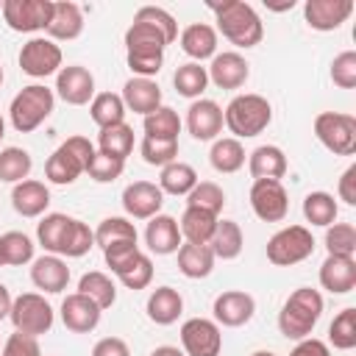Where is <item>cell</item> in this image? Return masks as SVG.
Listing matches in <instances>:
<instances>
[{"instance_id":"6da1fadb","label":"cell","mask_w":356,"mask_h":356,"mask_svg":"<svg viewBox=\"0 0 356 356\" xmlns=\"http://www.w3.org/2000/svg\"><path fill=\"white\" fill-rule=\"evenodd\" d=\"M178 39V22L167 8L159 6H142L134 14L131 28L125 31V47L134 50H159L164 53L167 44Z\"/></svg>"},{"instance_id":"7a4b0ae2","label":"cell","mask_w":356,"mask_h":356,"mask_svg":"<svg viewBox=\"0 0 356 356\" xmlns=\"http://www.w3.org/2000/svg\"><path fill=\"white\" fill-rule=\"evenodd\" d=\"M209 8L217 17V28L234 47H256L264 36L261 17L250 3L242 0H225V3H209Z\"/></svg>"},{"instance_id":"3957f363","label":"cell","mask_w":356,"mask_h":356,"mask_svg":"<svg viewBox=\"0 0 356 356\" xmlns=\"http://www.w3.org/2000/svg\"><path fill=\"white\" fill-rule=\"evenodd\" d=\"M323 317V295L312 286H298L278 312V331L286 339H306L312 337L314 325Z\"/></svg>"},{"instance_id":"277c9868","label":"cell","mask_w":356,"mask_h":356,"mask_svg":"<svg viewBox=\"0 0 356 356\" xmlns=\"http://www.w3.org/2000/svg\"><path fill=\"white\" fill-rule=\"evenodd\" d=\"M222 122L234 134V139H250L267 131V125L273 122V106L256 92L234 95L222 111Z\"/></svg>"},{"instance_id":"5b68a950","label":"cell","mask_w":356,"mask_h":356,"mask_svg":"<svg viewBox=\"0 0 356 356\" xmlns=\"http://www.w3.org/2000/svg\"><path fill=\"white\" fill-rule=\"evenodd\" d=\"M95 153L97 150L86 136H70L44 161V178L50 184H56V186H70L86 172V167H89Z\"/></svg>"},{"instance_id":"8992f818","label":"cell","mask_w":356,"mask_h":356,"mask_svg":"<svg viewBox=\"0 0 356 356\" xmlns=\"http://www.w3.org/2000/svg\"><path fill=\"white\" fill-rule=\"evenodd\" d=\"M53 106H56V92L47 89L44 83H31V86H22L11 106H8V117H11V125L17 134H31L36 131L50 114H53Z\"/></svg>"},{"instance_id":"52a82bcc","label":"cell","mask_w":356,"mask_h":356,"mask_svg":"<svg viewBox=\"0 0 356 356\" xmlns=\"http://www.w3.org/2000/svg\"><path fill=\"white\" fill-rule=\"evenodd\" d=\"M314 253V236L306 225H286L267 239V261L275 267H292Z\"/></svg>"},{"instance_id":"ba28073f","label":"cell","mask_w":356,"mask_h":356,"mask_svg":"<svg viewBox=\"0 0 356 356\" xmlns=\"http://www.w3.org/2000/svg\"><path fill=\"white\" fill-rule=\"evenodd\" d=\"M8 320H11L14 331L39 339L42 334H47V331L53 328L56 312H53V306L44 300V295H39V292H22V295L14 298Z\"/></svg>"},{"instance_id":"9c48e42d","label":"cell","mask_w":356,"mask_h":356,"mask_svg":"<svg viewBox=\"0 0 356 356\" xmlns=\"http://www.w3.org/2000/svg\"><path fill=\"white\" fill-rule=\"evenodd\" d=\"M314 136L334 156H350L356 153V117L342 111H320L314 117Z\"/></svg>"},{"instance_id":"30bf717a","label":"cell","mask_w":356,"mask_h":356,"mask_svg":"<svg viewBox=\"0 0 356 356\" xmlns=\"http://www.w3.org/2000/svg\"><path fill=\"white\" fill-rule=\"evenodd\" d=\"M61 47L47 36H33L19 50V70L31 78H47L61 70Z\"/></svg>"},{"instance_id":"8fae6325","label":"cell","mask_w":356,"mask_h":356,"mask_svg":"<svg viewBox=\"0 0 356 356\" xmlns=\"http://www.w3.org/2000/svg\"><path fill=\"white\" fill-rule=\"evenodd\" d=\"M181 350L186 356H220L222 331L209 317H189L181 325Z\"/></svg>"},{"instance_id":"7c38bea8","label":"cell","mask_w":356,"mask_h":356,"mask_svg":"<svg viewBox=\"0 0 356 356\" xmlns=\"http://www.w3.org/2000/svg\"><path fill=\"white\" fill-rule=\"evenodd\" d=\"M53 14V0H6L3 19L17 33L44 31Z\"/></svg>"},{"instance_id":"4fadbf2b","label":"cell","mask_w":356,"mask_h":356,"mask_svg":"<svg viewBox=\"0 0 356 356\" xmlns=\"http://www.w3.org/2000/svg\"><path fill=\"white\" fill-rule=\"evenodd\" d=\"M250 209L261 222H281L289 214V195L281 181H253L250 186Z\"/></svg>"},{"instance_id":"5bb4252c","label":"cell","mask_w":356,"mask_h":356,"mask_svg":"<svg viewBox=\"0 0 356 356\" xmlns=\"http://www.w3.org/2000/svg\"><path fill=\"white\" fill-rule=\"evenodd\" d=\"M164 206V192L153 181H134L122 189V209L128 220H150L161 214Z\"/></svg>"},{"instance_id":"9a60e30c","label":"cell","mask_w":356,"mask_h":356,"mask_svg":"<svg viewBox=\"0 0 356 356\" xmlns=\"http://www.w3.org/2000/svg\"><path fill=\"white\" fill-rule=\"evenodd\" d=\"M56 95L67 106H86L95 97V75L81 64L61 67L56 72Z\"/></svg>"},{"instance_id":"2e32d148","label":"cell","mask_w":356,"mask_h":356,"mask_svg":"<svg viewBox=\"0 0 356 356\" xmlns=\"http://www.w3.org/2000/svg\"><path fill=\"white\" fill-rule=\"evenodd\" d=\"M214 323L217 325H225V328H239L245 323L253 320L256 314V300L253 295L242 292V289H225L214 298Z\"/></svg>"},{"instance_id":"e0dca14e","label":"cell","mask_w":356,"mask_h":356,"mask_svg":"<svg viewBox=\"0 0 356 356\" xmlns=\"http://www.w3.org/2000/svg\"><path fill=\"white\" fill-rule=\"evenodd\" d=\"M222 125V108L209 97H197L186 108V131L197 142H214Z\"/></svg>"},{"instance_id":"ac0fdd59","label":"cell","mask_w":356,"mask_h":356,"mask_svg":"<svg viewBox=\"0 0 356 356\" xmlns=\"http://www.w3.org/2000/svg\"><path fill=\"white\" fill-rule=\"evenodd\" d=\"M206 72H209V83H214L217 89H239L250 75V64L236 50H225L211 58Z\"/></svg>"},{"instance_id":"d6986e66","label":"cell","mask_w":356,"mask_h":356,"mask_svg":"<svg viewBox=\"0 0 356 356\" xmlns=\"http://www.w3.org/2000/svg\"><path fill=\"white\" fill-rule=\"evenodd\" d=\"M100 309L95 300H89L86 295L81 292H72L61 300V323L67 331L72 334H89L100 325Z\"/></svg>"},{"instance_id":"ffe728a7","label":"cell","mask_w":356,"mask_h":356,"mask_svg":"<svg viewBox=\"0 0 356 356\" xmlns=\"http://www.w3.org/2000/svg\"><path fill=\"white\" fill-rule=\"evenodd\" d=\"M353 14V0H306L303 19L314 31H337Z\"/></svg>"},{"instance_id":"44dd1931","label":"cell","mask_w":356,"mask_h":356,"mask_svg":"<svg viewBox=\"0 0 356 356\" xmlns=\"http://www.w3.org/2000/svg\"><path fill=\"white\" fill-rule=\"evenodd\" d=\"M31 281H33L36 289H42L47 295H58L70 284V267L61 256L44 253V256L31 261Z\"/></svg>"},{"instance_id":"7402d4cb","label":"cell","mask_w":356,"mask_h":356,"mask_svg":"<svg viewBox=\"0 0 356 356\" xmlns=\"http://www.w3.org/2000/svg\"><path fill=\"white\" fill-rule=\"evenodd\" d=\"M184 236H181V228H178V220L170 217V214H156L147 220V228H145V245L150 253L156 256H170L181 248Z\"/></svg>"},{"instance_id":"603a6c76","label":"cell","mask_w":356,"mask_h":356,"mask_svg":"<svg viewBox=\"0 0 356 356\" xmlns=\"http://www.w3.org/2000/svg\"><path fill=\"white\" fill-rule=\"evenodd\" d=\"M320 286L331 295H348L356 289V259L353 256H325L320 264Z\"/></svg>"},{"instance_id":"cb8c5ba5","label":"cell","mask_w":356,"mask_h":356,"mask_svg":"<svg viewBox=\"0 0 356 356\" xmlns=\"http://www.w3.org/2000/svg\"><path fill=\"white\" fill-rule=\"evenodd\" d=\"M47 39L53 42H72L83 33V11L78 3H70V0H61V3H53V14H50V22H47Z\"/></svg>"},{"instance_id":"d4e9b609","label":"cell","mask_w":356,"mask_h":356,"mask_svg":"<svg viewBox=\"0 0 356 356\" xmlns=\"http://www.w3.org/2000/svg\"><path fill=\"white\" fill-rule=\"evenodd\" d=\"M11 206L19 217H42L50 206V189L47 184L36 181V178H25L19 184H14L11 189Z\"/></svg>"},{"instance_id":"484cf974","label":"cell","mask_w":356,"mask_h":356,"mask_svg":"<svg viewBox=\"0 0 356 356\" xmlns=\"http://www.w3.org/2000/svg\"><path fill=\"white\" fill-rule=\"evenodd\" d=\"M181 42V50L195 61H206V58H214L217 56V31L209 25V22H192L181 31L178 36Z\"/></svg>"},{"instance_id":"4316f807","label":"cell","mask_w":356,"mask_h":356,"mask_svg":"<svg viewBox=\"0 0 356 356\" xmlns=\"http://www.w3.org/2000/svg\"><path fill=\"white\" fill-rule=\"evenodd\" d=\"M122 103L128 111H136L142 117H147L150 111H156L161 106V89L153 78H131L122 86Z\"/></svg>"},{"instance_id":"83f0119b","label":"cell","mask_w":356,"mask_h":356,"mask_svg":"<svg viewBox=\"0 0 356 356\" xmlns=\"http://www.w3.org/2000/svg\"><path fill=\"white\" fill-rule=\"evenodd\" d=\"M286 156L278 145H259L250 156H248V172L253 175V181L270 178V181H281L286 175Z\"/></svg>"},{"instance_id":"f1b7e54d","label":"cell","mask_w":356,"mask_h":356,"mask_svg":"<svg viewBox=\"0 0 356 356\" xmlns=\"http://www.w3.org/2000/svg\"><path fill=\"white\" fill-rule=\"evenodd\" d=\"M147 317L156 323V325H172L181 312H184V298L178 289L172 286H156L147 298Z\"/></svg>"},{"instance_id":"f546056e","label":"cell","mask_w":356,"mask_h":356,"mask_svg":"<svg viewBox=\"0 0 356 356\" xmlns=\"http://www.w3.org/2000/svg\"><path fill=\"white\" fill-rule=\"evenodd\" d=\"M175 253H178V270H181L186 278H192V281L211 275V270H214V261H217L209 245L181 242V248H178Z\"/></svg>"},{"instance_id":"4dcf8cb0","label":"cell","mask_w":356,"mask_h":356,"mask_svg":"<svg viewBox=\"0 0 356 356\" xmlns=\"http://www.w3.org/2000/svg\"><path fill=\"white\" fill-rule=\"evenodd\" d=\"M217 214L211 211H203V209H195V206H186L181 220H178V228H181V236L186 242H195V245H209L214 228H217Z\"/></svg>"},{"instance_id":"1f68e13d","label":"cell","mask_w":356,"mask_h":356,"mask_svg":"<svg viewBox=\"0 0 356 356\" xmlns=\"http://www.w3.org/2000/svg\"><path fill=\"white\" fill-rule=\"evenodd\" d=\"M209 248H211L214 259H222V261L236 259L245 248V236H242L239 222L236 220H217V228L209 239Z\"/></svg>"},{"instance_id":"d6a6232c","label":"cell","mask_w":356,"mask_h":356,"mask_svg":"<svg viewBox=\"0 0 356 356\" xmlns=\"http://www.w3.org/2000/svg\"><path fill=\"white\" fill-rule=\"evenodd\" d=\"M197 184V172L192 164L186 161H170L167 167H161V175H159V189L164 195H175V197H186Z\"/></svg>"},{"instance_id":"836d02e7","label":"cell","mask_w":356,"mask_h":356,"mask_svg":"<svg viewBox=\"0 0 356 356\" xmlns=\"http://www.w3.org/2000/svg\"><path fill=\"white\" fill-rule=\"evenodd\" d=\"M209 161L217 172L222 175H231L236 170L245 167V147L239 139L234 136H222V139H214L211 142V150H209Z\"/></svg>"},{"instance_id":"e575fe53","label":"cell","mask_w":356,"mask_h":356,"mask_svg":"<svg viewBox=\"0 0 356 356\" xmlns=\"http://www.w3.org/2000/svg\"><path fill=\"white\" fill-rule=\"evenodd\" d=\"M125 111L128 108L117 92H100L89 103V117L97 128H111V125L125 122Z\"/></svg>"},{"instance_id":"d590c367","label":"cell","mask_w":356,"mask_h":356,"mask_svg":"<svg viewBox=\"0 0 356 356\" xmlns=\"http://www.w3.org/2000/svg\"><path fill=\"white\" fill-rule=\"evenodd\" d=\"M78 292L86 295L89 300H95L100 312H103V309H111V306L117 303V286H114V281H111L106 273H100V270L83 273L81 281H78Z\"/></svg>"},{"instance_id":"8d00e7d4","label":"cell","mask_w":356,"mask_h":356,"mask_svg":"<svg viewBox=\"0 0 356 356\" xmlns=\"http://www.w3.org/2000/svg\"><path fill=\"white\" fill-rule=\"evenodd\" d=\"M70 222H72V217H67V214H61V211L44 214V217L36 222V239H39V245L44 248V253L58 256V250H61V242H64V236H67Z\"/></svg>"},{"instance_id":"74e56055","label":"cell","mask_w":356,"mask_h":356,"mask_svg":"<svg viewBox=\"0 0 356 356\" xmlns=\"http://www.w3.org/2000/svg\"><path fill=\"white\" fill-rule=\"evenodd\" d=\"M142 128H145V136H150V139H172V142H178L181 117H178L175 108H170V106L161 103L156 111H150V114L145 117Z\"/></svg>"},{"instance_id":"f35d334b","label":"cell","mask_w":356,"mask_h":356,"mask_svg":"<svg viewBox=\"0 0 356 356\" xmlns=\"http://www.w3.org/2000/svg\"><path fill=\"white\" fill-rule=\"evenodd\" d=\"M97 147H100V153L125 161L131 156V150H134V128L128 122H120V125H111V128H100Z\"/></svg>"},{"instance_id":"ab89813d","label":"cell","mask_w":356,"mask_h":356,"mask_svg":"<svg viewBox=\"0 0 356 356\" xmlns=\"http://www.w3.org/2000/svg\"><path fill=\"white\" fill-rule=\"evenodd\" d=\"M172 86H175V92H178L181 97L197 100V97H203V92H206V86H209V72H206V67H200V64H195V61L181 64V67L175 70V75H172Z\"/></svg>"},{"instance_id":"60d3db41","label":"cell","mask_w":356,"mask_h":356,"mask_svg":"<svg viewBox=\"0 0 356 356\" xmlns=\"http://www.w3.org/2000/svg\"><path fill=\"white\" fill-rule=\"evenodd\" d=\"M337 214H339V206H337L334 195H328V192H309L303 197V217H306V222H312L317 228H328L331 222H337Z\"/></svg>"},{"instance_id":"b9f144b4","label":"cell","mask_w":356,"mask_h":356,"mask_svg":"<svg viewBox=\"0 0 356 356\" xmlns=\"http://www.w3.org/2000/svg\"><path fill=\"white\" fill-rule=\"evenodd\" d=\"M0 248H3V261L8 267H22V264H31L36 256V245L28 234L22 231H6L0 236Z\"/></svg>"},{"instance_id":"7bdbcfd3","label":"cell","mask_w":356,"mask_h":356,"mask_svg":"<svg viewBox=\"0 0 356 356\" xmlns=\"http://www.w3.org/2000/svg\"><path fill=\"white\" fill-rule=\"evenodd\" d=\"M33 159L25 147H3L0 150V181L3 184H19L31 175Z\"/></svg>"},{"instance_id":"ee69618b","label":"cell","mask_w":356,"mask_h":356,"mask_svg":"<svg viewBox=\"0 0 356 356\" xmlns=\"http://www.w3.org/2000/svg\"><path fill=\"white\" fill-rule=\"evenodd\" d=\"M136 239H139L136 225L128 217H106L95 228V245H100V248H108L117 242H136Z\"/></svg>"},{"instance_id":"f6af8a7d","label":"cell","mask_w":356,"mask_h":356,"mask_svg":"<svg viewBox=\"0 0 356 356\" xmlns=\"http://www.w3.org/2000/svg\"><path fill=\"white\" fill-rule=\"evenodd\" d=\"M92 245H95V231H92L83 220L72 217V222H70V228H67V236H64V242H61L58 256L81 259V256H86V253L92 250Z\"/></svg>"},{"instance_id":"bcb514c9","label":"cell","mask_w":356,"mask_h":356,"mask_svg":"<svg viewBox=\"0 0 356 356\" xmlns=\"http://www.w3.org/2000/svg\"><path fill=\"white\" fill-rule=\"evenodd\" d=\"M328 342L337 350H353L356 348V309L353 306L342 309L331 320V325H328Z\"/></svg>"},{"instance_id":"7dc6e473","label":"cell","mask_w":356,"mask_h":356,"mask_svg":"<svg viewBox=\"0 0 356 356\" xmlns=\"http://www.w3.org/2000/svg\"><path fill=\"white\" fill-rule=\"evenodd\" d=\"M186 206H195V209H203V211H211L220 217V211L225 206V192L214 181H197L195 189L186 195Z\"/></svg>"},{"instance_id":"c3c4849f","label":"cell","mask_w":356,"mask_h":356,"mask_svg":"<svg viewBox=\"0 0 356 356\" xmlns=\"http://www.w3.org/2000/svg\"><path fill=\"white\" fill-rule=\"evenodd\" d=\"M328 256H353L356 253V228L353 222H331L325 228Z\"/></svg>"},{"instance_id":"681fc988","label":"cell","mask_w":356,"mask_h":356,"mask_svg":"<svg viewBox=\"0 0 356 356\" xmlns=\"http://www.w3.org/2000/svg\"><path fill=\"white\" fill-rule=\"evenodd\" d=\"M139 153H142L145 164H150V167H167L170 161L178 159V142H172V139H150V136H145L142 145H139Z\"/></svg>"},{"instance_id":"f907efd6","label":"cell","mask_w":356,"mask_h":356,"mask_svg":"<svg viewBox=\"0 0 356 356\" xmlns=\"http://www.w3.org/2000/svg\"><path fill=\"white\" fill-rule=\"evenodd\" d=\"M117 278H120L122 286H128V289H134V292L150 286V281H153V261H150V256H147V253H139Z\"/></svg>"},{"instance_id":"816d5d0a","label":"cell","mask_w":356,"mask_h":356,"mask_svg":"<svg viewBox=\"0 0 356 356\" xmlns=\"http://www.w3.org/2000/svg\"><path fill=\"white\" fill-rule=\"evenodd\" d=\"M122 170H125V161H122V159L106 156V153H100V150L92 156L89 167H86V172H89V178H92L95 184H111V181H117V178L122 175Z\"/></svg>"},{"instance_id":"f5cc1de1","label":"cell","mask_w":356,"mask_h":356,"mask_svg":"<svg viewBox=\"0 0 356 356\" xmlns=\"http://www.w3.org/2000/svg\"><path fill=\"white\" fill-rule=\"evenodd\" d=\"M125 58H128V70L134 72V78H153L164 67V53L159 50H134Z\"/></svg>"},{"instance_id":"db71d44e","label":"cell","mask_w":356,"mask_h":356,"mask_svg":"<svg viewBox=\"0 0 356 356\" xmlns=\"http://www.w3.org/2000/svg\"><path fill=\"white\" fill-rule=\"evenodd\" d=\"M142 250H139V245L136 242H117V245H108V248H103V259H106V267L114 273V275H120L136 256H139Z\"/></svg>"},{"instance_id":"11a10c76","label":"cell","mask_w":356,"mask_h":356,"mask_svg":"<svg viewBox=\"0 0 356 356\" xmlns=\"http://www.w3.org/2000/svg\"><path fill=\"white\" fill-rule=\"evenodd\" d=\"M331 81L339 89H353L356 86V53L345 50L331 61Z\"/></svg>"},{"instance_id":"9f6ffc18","label":"cell","mask_w":356,"mask_h":356,"mask_svg":"<svg viewBox=\"0 0 356 356\" xmlns=\"http://www.w3.org/2000/svg\"><path fill=\"white\" fill-rule=\"evenodd\" d=\"M0 356H42V348H39V339H36V337H28V334L14 331V334L6 339Z\"/></svg>"},{"instance_id":"6f0895ef","label":"cell","mask_w":356,"mask_h":356,"mask_svg":"<svg viewBox=\"0 0 356 356\" xmlns=\"http://www.w3.org/2000/svg\"><path fill=\"white\" fill-rule=\"evenodd\" d=\"M92 356H131V348L120 337H103V339L95 342Z\"/></svg>"},{"instance_id":"680465c9","label":"cell","mask_w":356,"mask_h":356,"mask_svg":"<svg viewBox=\"0 0 356 356\" xmlns=\"http://www.w3.org/2000/svg\"><path fill=\"white\" fill-rule=\"evenodd\" d=\"M289 356H331V348H328V342H323L317 337H306V339H298V345L289 350Z\"/></svg>"},{"instance_id":"91938a15","label":"cell","mask_w":356,"mask_h":356,"mask_svg":"<svg viewBox=\"0 0 356 356\" xmlns=\"http://www.w3.org/2000/svg\"><path fill=\"white\" fill-rule=\"evenodd\" d=\"M337 195H339V200H345L348 206H356V164H350V167L339 175Z\"/></svg>"},{"instance_id":"94428289","label":"cell","mask_w":356,"mask_h":356,"mask_svg":"<svg viewBox=\"0 0 356 356\" xmlns=\"http://www.w3.org/2000/svg\"><path fill=\"white\" fill-rule=\"evenodd\" d=\"M11 303H14V298H11L8 286H6V284H0V323L11 314Z\"/></svg>"},{"instance_id":"6125c7cd","label":"cell","mask_w":356,"mask_h":356,"mask_svg":"<svg viewBox=\"0 0 356 356\" xmlns=\"http://www.w3.org/2000/svg\"><path fill=\"white\" fill-rule=\"evenodd\" d=\"M150 356H186V353L181 348H175V345H159V348L150 350Z\"/></svg>"},{"instance_id":"be15d7a7","label":"cell","mask_w":356,"mask_h":356,"mask_svg":"<svg viewBox=\"0 0 356 356\" xmlns=\"http://www.w3.org/2000/svg\"><path fill=\"white\" fill-rule=\"evenodd\" d=\"M250 356H275V353H273V350H253Z\"/></svg>"},{"instance_id":"e7e4bbea","label":"cell","mask_w":356,"mask_h":356,"mask_svg":"<svg viewBox=\"0 0 356 356\" xmlns=\"http://www.w3.org/2000/svg\"><path fill=\"white\" fill-rule=\"evenodd\" d=\"M3 136H6V120L0 117V142H3Z\"/></svg>"},{"instance_id":"03108f58","label":"cell","mask_w":356,"mask_h":356,"mask_svg":"<svg viewBox=\"0 0 356 356\" xmlns=\"http://www.w3.org/2000/svg\"><path fill=\"white\" fill-rule=\"evenodd\" d=\"M3 264H6V261H3V248H0V267H3Z\"/></svg>"},{"instance_id":"003e7915","label":"cell","mask_w":356,"mask_h":356,"mask_svg":"<svg viewBox=\"0 0 356 356\" xmlns=\"http://www.w3.org/2000/svg\"><path fill=\"white\" fill-rule=\"evenodd\" d=\"M0 86H3V64H0Z\"/></svg>"}]
</instances>
